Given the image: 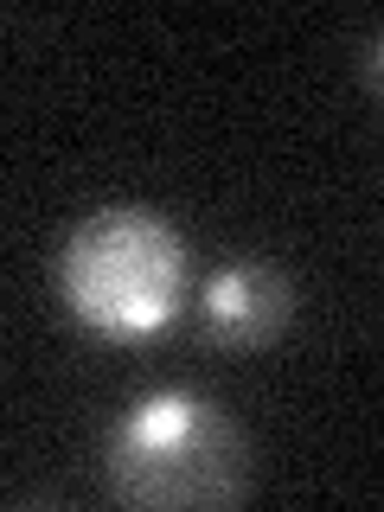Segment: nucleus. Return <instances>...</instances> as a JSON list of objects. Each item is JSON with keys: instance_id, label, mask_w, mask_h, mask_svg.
I'll list each match as a JSON object with an SVG mask.
<instances>
[{"instance_id": "nucleus-1", "label": "nucleus", "mask_w": 384, "mask_h": 512, "mask_svg": "<svg viewBox=\"0 0 384 512\" xmlns=\"http://www.w3.org/2000/svg\"><path fill=\"white\" fill-rule=\"evenodd\" d=\"M109 487L135 506H231L250 487L244 429L199 391H154L109 429Z\"/></svg>"}, {"instance_id": "nucleus-2", "label": "nucleus", "mask_w": 384, "mask_h": 512, "mask_svg": "<svg viewBox=\"0 0 384 512\" xmlns=\"http://www.w3.org/2000/svg\"><path fill=\"white\" fill-rule=\"evenodd\" d=\"M186 256L141 212H103L71 237L64 256V288L77 314H90L109 333H148L173 314Z\"/></svg>"}, {"instance_id": "nucleus-4", "label": "nucleus", "mask_w": 384, "mask_h": 512, "mask_svg": "<svg viewBox=\"0 0 384 512\" xmlns=\"http://www.w3.org/2000/svg\"><path fill=\"white\" fill-rule=\"evenodd\" d=\"M365 77H372V84L384 90V32H378L372 45H365Z\"/></svg>"}, {"instance_id": "nucleus-3", "label": "nucleus", "mask_w": 384, "mask_h": 512, "mask_svg": "<svg viewBox=\"0 0 384 512\" xmlns=\"http://www.w3.org/2000/svg\"><path fill=\"white\" fill-rule=\"evenodd\" d=\"M288 314H295V288L282 269L256 263V256L224 263L199 295V320L218 346H269L288 327Z\"/></svg>"}]
</instances>
